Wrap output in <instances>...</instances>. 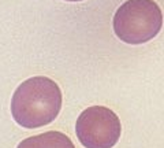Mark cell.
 <instances>
[{
  "mask_svg": "<svg viewBox=\"0 0 164 148\" xmlns=\"http://www.w3.org/2000/svg\"><path fill=\"white\" fill-rule=\"evenodd\" d=\"M62 108V90L48 77H33L23 81L11 99V114L26 129L45 126L55 121Z\"/></svg>",
  "mask_w": 164,
  "mask_h": 148,
  "instance_id": "cell-1",
  "label": "cell"
},
{
  "mask_svg": "<svg viewBox=\"0 0 164 148\" xmlns=\"http://www.w3.org/2000/svg\"><path fill=\"white\" fill-rule=\"evenodd\" d=\"M163 14L153 0H127L114 15V32L120 41L131 45L148 43L159 34Z\"/></svg>",
  "mask_w": 164,
  "mask_h": 148,
  "instance_id": "cell-2",
  "label": "cell"
},
{
  "mask_svg": "<svg viewBox=\"0 0 164 148\" xmlns=\"http://www.w3.org/2000/svg\"><path fill=\"white\" fill-rule=\"evenodd\" d=\"M75 133L85 148H112L120 139V119L103 106L87 107L75 123Z\"/></svg>",
  "mask_w": 164,
  "mask_h": 148,
  "instance_id": "cell-3",
  "label": "cell"
},
{
  "mask_svg": "<svg viewBox=\"0 0 164 148\" xmlns=\"http://www.w3.org/2000/svg\"><path fill=\"white\" fill-rule=\"evenodd\" d=\"M16 148H75L70 137L60 132H45L22 140Z\"/></svg>",
  "mask_w": 164,
  "mask_h": 148,
  "instance_id": "cell-4",
  "label": "cell"
},
{
  "mask_svg": "<svg viewBox=\"0 0 164 148\" xmlns=\"http://www.w3.org/2000/svg\"><path fill=\"white\" fill-rule=\"evenodd\" d=\"M66 2H82V0H66Z\"/></svg>",
  "mask_w": 164,
  "mask_h": 148,
  "instance_id": "cell-5",
  "label": "cell"
}]
</instances>
